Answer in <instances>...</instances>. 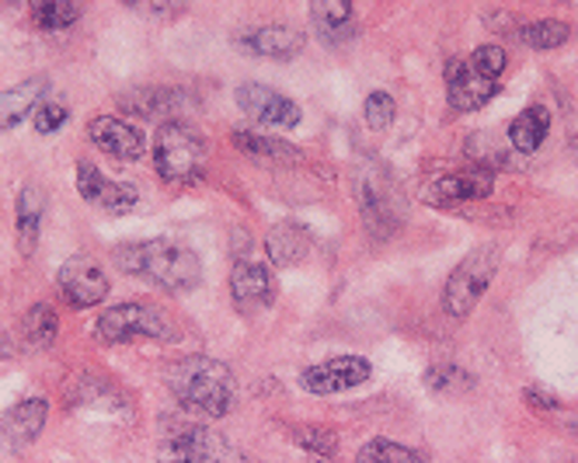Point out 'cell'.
<instances>
[{"mask_svg":"<svg viewBox=\"0 0 578 463\" xmlns=\"http://www.w3.org/2000/svg\"><path fill=\"white\" fill-rule=\"evenodd\" d=\"M498 94V84L481 77L467 60H450L446 67V101L454 112H478Z\"/></svg>","mask_w":578,"mask_h":463,"instance_id":"12","label":"cell"},{"mask_svg":"<svg viewBox=\"0 0 578 463\" xmlns=\"http://www.w3.org/2000/svg\"><path fill=\"white\" fill-rule=\"evenodd\" d=\"M67 119H70V109L67 105H52V101L46 105V101H42V105L36 109V130L42 137H52V133L60 130V125H67Z\"/></svg>","mask_w":578,"mask_h":463,"instance_id":"33","label":"cell"},{"mask_svg":"<svg viewBox=\"0 0 578 463\" xmlns=\"http://www.w3.org/2000/svg\"><path fill=\"white\" fill-rule=\"evenodd\" d=\"M143 11H147V14H157V18H165V14H181L186 8H181V4H147Z\"/></svg>","mask_w":578,"mask_h":463,"instance_id":"35","label":"cell"},{"mask_svg":"<svg viewBox=\"0 0 578 463\" xmlns=\"http://www.w3.org/2000/svg\"><path fill=\"white\" fill-rule=\"evenodd\" d=\"M49 91V81L46 77H29V81H21L8 91H0V133L14 130L21 119H29Z\"/></svg>","mask_w":578,"mask_h":463,"instance_id":"19","label":"cell"},{"mask_svg":"<svg viewBox=\"0 0 578 463\" xmlns=\"http://www.w3.org/2000/svg\"><path fill=\"white\" fill-rule=\"evenodd\" d=\"M238 105L245 115H251L261 125H279V130H293L300 122V105L293 98H286L266 84H241L238 88Z\"/></svg>","mask_w":578,"mask_h":463,"instance_id":"10","label":"cell"},{"mask_svg":"<svg viewBox=\"0 0 578 463\" xmlns=\"http://www.w3.org/2000/svg\"><path fill=\"white\" fill-rule=\"evenodd\" d=\"M94 339L101 345H126V342H140V339H157V342H175V324L157 311V306L147 303H119L109 306L98 324H94Z\"/></svg>","mask_w":578,"mask_h":463,"instance_id":"4","label":"cell"},{"mask_svg":"<svg viewBox=\"0 0 578 463\" xmlns=\"http://www.w3.org/2000/svg\"><path fill=\"white\" fill-rule=\"evenodd\" d=\"M547 133H550V112L544 105H530L527 112H519L512 119V125H509V143L519 153H534V150L544 147Z\"/></svg>","mask_w":578,"mask_h":463,"instance_id":"21","label":"cell"},{"mask_svg":"<svg viewBox=\"0 0 578 463\" xmlns=\"http://www.w3.org/2000/svg\"><path fill=\"white\" fill-rule=\"evenodd\" d=\"M209 147L189 122H165L153 137V171L165 185H196L206 174Z\"/></svg>","mask_w":578,"mask_h":463,"instance_id":"3","label":"cell"},{"mask_svg":"<svg viewBox=\"0 0 578 463\" xmlns=\"http://www.w3.org/2000/svg\"><path fill=\"white\" fill-rule=\"evenodd\" d=\"M356 202H359V213H362L373 238H387L401 227L405 202H401V192L390 182L387 171L362 168L356 174Z\"/></svg>","mask_w":578,"mask_h":463,"instance_id":"6","label":"cell"},{"mask_svg":"<svg viewBox=\"0 0 578 463\" xmlns=\"http://www.w3.org/2000/svg\"><path fill=\"white\" fill-rule=\"evenodd\" d=\"M470 67H475L481 77H488V81H498L509 67V57L502 46H481V49H475V57H470Z\"/></svg>","mask_w":578,"mask_h":463,"instance_id":"31","label":"cell"},{"mask_svg":"<svg viewBox=\"0 0 578 463\" xmlns=\"http://www.w3.org/2000/svg\"><path fill=\"white\" fill-rule=\"evenodd\" d=\"M233 147L251 153V158H269V161H279V164H300L303 153L289 143V140H272V137H261V133H251V130H233Z\"/></svg>","mask_w":578,"mask_h":463,"instance_id":"22","label":"cell"},{"mask_svg":"<svg viewBox=\"0 0 578 463\" xmlns=\"http://www.w3.org/2000/svg\"><path fill=\"white\" fill-rule=\"evenodd\" d=\"M527 401H530L534 407H544V411H558V397H550V394H544V391H537V387L527 391Z\"/></svg>","mask_w":578,"mask_h":463,"instance_id":"34","label":"cell"},{"mask_svg":"<svg viewBox=\"0 0 578 463\" xmlns=\"http://www.w3.org/2000/svg\"><path fill=\"white\" fill-rule=\"evenodd\" d=\"M370 376H373V366L366 363L362 355H335V359H325V363H318V366L303 370L300 383H303V391L328 397V394L352 391Z\"/></svg>","mask_w":578,"mask_h":463,"instance_id":"8","label":"cell"},{"mask_svg":"<svg viewBox=\"0 0 578 463\" xmlns=\"http://www.w3.org/2000/svg\"><path fill=\"white\" fill-rule=\"evenodd\" d=\"M495 189V174L488 168H470L460 174H442L426 189L429 202L439 205H454V202H475V199H488Z\"/></svg>","mask_w":578,"mask_h":463,"instance_id":"16","label":"cell"},{"mask_svg":"<svg viewBox=\"0 0 578 463\" xmlns=\"http://www.w3.org/2000/svg\"><path fill=\"white\" fill-rule=\"evenodd\" d=\"M310 18L318 24V32L328 39H341L346 29H352V4L349 0H321L310 8Z\"/></svg>","mask_w":578,"mask_h":463,"instance_id":"24","label":"cell"},{"mask_svg":"<svg viewBox=\"0 0 578 463\" xmlns=\"http://www.w3.org/2000/svg\"><path fill=\"white\" fill-rule=\"evenodd\" d=\"M293 443L307 453H318V456H335L338 450V435L325 425H297L293 432Z\"/></svg>","mask_w":578,"mask_h":463,"instance_id":"30","label":"cell"},{"mask_svg":"<svg viewBox=\"0 0 578 463\" xmlns=\"http://www.w3.org/2000/svg\"><path fill=\"white\" fill-rule=\"evenodd\" d=\"M57 331H60L57 311H52L49 303H32L29 314H24V321H21L24 342H29L32 349H49L52 342H57Z\"/></svg>","mask_w":578,"mask_h":463,"instance_id":"23","label":"cell"},{"mask_svg":"<svg viewBox=\"0 0 578 463\" xmlns=\"http://www.w3.org/2000/svg\"><path fill=\"white\" fill-rule=\"evenodd\" d=\"M519 36L530 49H558L571 39V29L558 18H544V21H530Z\"/></svg>","mask_w":578,"mask_h":463,"instance_id":"27","label":"cell"},{"mask_svg":"<svg viewBox=\"0 0 578 463\" xmlns=\"http://www.w3.org/2000/svg\"><path fill=\"white\" fill-rule=\"evenodd\" d=\"M230 296L241 311H266L276 300V279L261 262H238L230 272Z\"/></svg>","mask_w":578,"mask_h":463,"instance_id":"15","label":"cell"},{"mask_svg":"<svg viewBox=\"0 0 578 463\" xmlns=\"http://www.w3.org/2000/svg\"><path fill=\"white\" fill-rule=\"evenodd\" d=\"M29 14L39 32H67L81 18V8L70 4V0H42V4H32Z\"/></svg>","mask_w":578,"mask_h":463,"instance_id":"25","label":"cell"},{"mask_svg":"<svg viewBox=\"0 0 578 463\" xmlns=\"http://www.w3.org/2000/svg\"><path fill=\"white\" fill-rule=\"evenodd\" d=\"M42 217H46V192L39 185H24L18 192V202H14V230H18V248L21 254L29 259L39 248V238H42Z\"/></svg>","mask_w":578,"mask_h":463,"instance_id":"18","label":"cell"},{"mask_svg":"<svg viewBox=\"0 0 578 463\" xmlns=\"http://www.w3.org/2000/svg\"><path fill=\"white\" fill-rule=\"evenodd\" d=\"M77 192H81L84 202L98 205V210L104 213H129L133 205L140 202V192L137 185H129V182H112V178H104L94 164L81 161L77 164Z\"/></svg>","mask_w":578,"mask_h":463,"instance_id":"9","label":"cell"},{"mask_svg":"<svg viewBox=\"0 0 578 463\" xmlns=\"http://www.w3.org/2000/svg\"><path fill=\"white\" fill-rule=\"evenodd\" d=\"M60 293L67 296V303L73 311H88V306H98L109 296V275L104 269L88 259V254H73L60 265Z\"/></svg>","mask_w":578,"mask_h":463,"instance_id":"7","label":"cell"},{"mask_svg":"<svg viewBox=\"0 0 578 463\" xmlns=\"http://www.w3.org/2000/svg\"><path fill=\"white\" fill-rule=\"evenodd\" d=\"M266 251H269V262L279 265V269L300 265L307 259V251H310V234L293 220L276 223L269 230V238H266Z\"/></svg>","mask_w":578,"mask_h":463,"instance_id":"20","label":"cell"},{"mask_svg":"<svg viewBox=\"0 0 578 463\" xmlns=\"http://www.w3.org/2000/svg\"><path fill=\"white\" fill-rule=\"evenodd\" d=\"M241 49L251 57H269V60H293L303 53V32L289 29V24H255V29L238 32Z\"/></svg>","mask_w":578,"mask_h":463,"instance_id":"14","label":"cell"},{"mask_svg":"<svg viewBox=\"0 0 578 463\" xmlns=\"http://www.w3.org/2000/svg\"><path fill=\"white\" fill-rule=\"evenodd\" d=\"M116 265L126 275H137L153 282L165 293H189L199 286L202 279V262L199 254L178 241L153 238V241H137L116 251Z\"/></svg>","mask_w":578,"mask_h":463,"instance_id":"1","label":"cell"},{"mask_svg":"<svg viewBox=\"0 0 578 463\" xmlns=\"http://www.w3.org/2000/svg\"><path fill=\"white\" fill-rule=\"evenodd\" d=\"M220 456H227V443L206 425L178 429L175 435H168L165 446H161L165 463H217Z\"/></svg>","mask_w":578,"mask_h":463,"instance_id":"13","label":"cell"},{"mask_svg":"<svg viewBox=\"0 0 578 463\" xmlns=\"http://www.w3.org/2000/svg\"><path fill=\"white\" fill-rule=\"evenodd\" d=\"M359 463H429L418 450L401 446L393 440H370L359 450Z\"/></svg>","mask_w":578,"mask_h":463,"instance_id":"26","label":"cell"},{"mask_svg":"<svg viewBox=\"0 0 578 463\" xmlns=\"http://www.w3.org/2000/svg\"><path fill=\"white\" fill-rule=\"evenodd\" d=\"M568 429H571V432H575V435H578V415H575V419H571V422H568Z\"/></svg>","mask_w":578,"mask_h":463,"instance_id":"36","label":"cell"},{"mask_svg":"<svg viewBox=\"0 0 578 463\" xmlns=\"http://www.w3.org/2000/svg\"><path fill=\"white\" fill-rule=\"evenodd\" d=\"M171 101H175V94L171 91H161V88H143V91H133V94H126V98H119V105L122 109H129L133 115H165L168 109H171Z\"/></svg>","mask_w":578,"mask_h":463,"instance_id":"29","label":"cell"},{"mask_svg":"<svg viewBox=\"0 0 578 463\" xmlns=\"http://www.w3.org/2000/svg\"><path fill=\"white\" fill-rule=\"evenodd\" d=\"M422 380H426V387H432L439 394H454V391H470V387H475V376L464 373L454 363H436L432 370H426Z\"/></svg>","mask_w":578,"mask_h":463,"instance_id":"28","label":"cell"},{"mask_svg":"<svg viewBox=\"0 0 578 463\" xmlns=\"http://www.w3.org/2000/svg\"><path fill=\"white\" fill-rule=\"evenodd\" d=\"M46 419H49V401L46 397H29V401H21L14 404L4 422H0V435L11 443V446H32L42 429H46Z\"/></svg>","mask_w":578,"mask_h":463,"instance_id":"17","label":"cell"},{"mask_svg":"<svg viewBox=\"0 0 578 463\" xmlns=\"http://www.w3.org/2000/svg\"><path fill=\"white\" fill-rule=\"evenodd\" d=\"M362 112H366V122H370L373 130H387V125L393 122V115H398V105H393V98H390V94L373 91L370 98H366Z\"/></svg>","mask_w":578,"mask_h":463,"instance_id":"32","label":"cell"},{"mask_svg":"<svg viewBox=\"0 0 578 463\" xmlns=\"http://www.w3.org/2000/svg\"><path fill=\"white\" fill-rule=\"evenodd\" d=\"M168 387L175 401L199 419H223L238 397V380L230 366L209 355L181 359L168 370Z\"/></svg>","mask_w":578,"mask_h":463,"instance_id":"2","label":"cell"},{"mask_svg":"<svg viewBox=\"0 0 578 463\" xmlns=\"http://www.w3.org/2000/svg\"><path fill=\"white\" fill-rule=\"evenodd\" d=\"M88 137L101 153H109V158H116V161H140L147 153V137H143L140 125L116 119V115L91 119Z\"/></svg>","mask_w":578,"mask_h":463,"instance_id":"11","label":"cell"},{"mask_svg":"<svg viewBox=\"0 0 578 463\" xmlns=\"http://www.w3.org/2000/svg\"><path fill=\"white\" fill-rule=\"evenodd\" d=\"M498 269V248L495 244H481L467 254V259L454 269V275L446 279V290H442V311L464 321L470 318V311L481 303V296L488 293L491 279Z\"/></svg>","mask_w":578,"mask_h":463,"instance_id":"5","label":"cell"}]
</instances>
